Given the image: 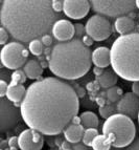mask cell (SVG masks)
I'll return each mask as SVG.
<instances>
[{
	"label": "cell",
	"instance_id": "52a82bcc",
	"mask_svg": "<svg viewBox=\"0 0 139 150\" xmlns=\"http://www.w3.org/2000/svg\"><path fill=\"white\" fill-rule=\"evenodd\" d=\"M29 50L22 43L13 41L5 44L0 53V60L5 68L17 70L27 62Z\"/></svg>",
	"mask_w": 139,
	"mask_h": 150
},
{
	"label": "cell",
	"instance_id": "d6a6232c",
	"mask_svg": "<svg viewBox=\"0 0 139 150\" xmlns=\"http://www.w3.org/2000/svg\"><path fill=\"white\" fill-rule=\"evenodd\" d=\"M127 150H139V138L134 140L128 146Z\"/></svg>",
	"mask_w": 139,
	"mask_h": 150
},
{
	"label": "cell",
	"instance_id": "484cf974",
	"mask_svg": "<svg viewBox=\"0 0 139 150\" xmlns=\"http://www.w3.org/2000/svg\"><path fill=\"white\" fill-rule=\"evenodd\" d=\"M116 109V106L113 105H104L98 108V112L100 117L104 119H108L109 117L114 115V111Z\"/></svg>",
	"mask_w": 139,
	"mask_h": 150
},
{
	"label": "cell",
	"instance_id": "2e32d148",
	"mask_svg": "<svg viewBox=\"0 0 139 150\" xmlns=\"http://www.w3.org/2000/svg\"><path fill=\"white\" fill-rule=\"evenodd\" d=\"M26 89L23 84H15L10 83L8 93H6V99L14 104H21L26 93Z\"/></svg>",
	"mask_w": 139,
	"mask_h": 150
},
{
	"label": "cell",
	"instance_id": "ffe728a7",
	"mask_svg": "<svg viewBox=\"0 0 139 150\" xmlns=\"http://www.w3.org/2000/svg\"><path fill=\"white\" fill-rule=\"evenodd\" d=\"M81 118V124L84 126V128H97L99 124L98 117L92 111H84L79 115Z\"/></svg>",
	"mask_w": 139,
	"mask_h": 150
},
{
	"label": "cell",
	"instance_id": "d4e9b609",
	"mask_svg": "<svg viewBox=\"0 0 139 150\" xmlns=\"http://www.w3.org/2000/svg\"><path fill=\"white\" fill-rule=\"evenodd\" d=\"M26 75H25L24 70L17 69L14 70V73L11 75V83H15V84H23L26 82Z\"/></svg>",
	"mask_w": 139,
	"mask_h": 150
},
{
	"label": "cell",
	"instance_id": "83f0119b",
	"mask_svg": "<svg viewBox=\"0 0 139 150\" xmlns=\"http://www.w3.org/2000/svg\"><path fill=\"white\" fill-rule=\"evenodd\" d=\"M8 30H5L3 26H1L0 28V44L3 45L4 46L5 44H8Z\"/></svg>",
	"mask_w": 139,
	"mask_h": 150
},
{
	"label": "cell",
	"instance_id": "74e56055",
	"mask_svg": "<svg viewBox=\"0 0 139 150\" xmlns=\"http://www.w3.org/2000/svg\"><path fill=\"white\" fill-rule=\"evenodd\" d=\"M97 103H98L100 106H104V104H105L104 99H102V98H98V99H97Z\"/></svg>",
	"mask_w": 139,
	"mask_h": 150
},
{
	"label": "cell",
	"instance_id": "3957f363",
	"mask_svg": "<svg viewBox=\"0 0 139 150\" xmlns=\"http://www.w3.org/2000/svg\"><path fill=\"white\" fill-rule=\"evenodd\" d=\"M92 53L81 39L58 42L48 56V67L55 77L64 80H77L90 70Z\"/></svg>",
	"mask_w": 139,
	"mask_h": 150
},
{
	"label": "cell",
	"instance_id": "ab89813d",
	"mask_svg": "<svg viewBox=\"0 0 139 150\" xmlns=\"http://www.w3.org/2000/svg\"><path fill=\"white\" fill-rule=\"evenodd\" d=\"M137 120H138V124H139V112H138V117H137Z\"/></svg>",
	"mask_w": 139,
	"mask_h": 150
},
{
	"label": "cell",
	"instance_id": "4dcf8cb0",
	"mask_svg": "<svg viewBox=\"0 0 139 150\" xmlns=\"http://www.w3.org/2000/svg\"><path fill=\"white\" fill-rule=\"evenodd\" d=\"M8 89V83L5 82L4 80H0V97H1V98L6 97Z\"/></svg>",
	"mask_w": 139,
	"mask_h": 150
},
{
	"label": "cell",
	"instance_id": "9c48e42d",
	"mask_svg": "<svg viewBox=\"0 0 139 150\" xmlns=\"http://www.w3.org/2000/svg\"><path fill=\"white\" fill-rule=\"evenodd\" d=\"M21 111L14 105V103L8 101L5 98H1L0 100V130L1 132H5L12 129L20 121Z\"/></svg>",
	"mask_w": 139,
	"mask_h": 150
},
{
	"label": "cell",
	"instance_id": "30bf717a",
	"mask_svg": "<svg viewBox=\"0 0 139 150\" xmlns=\"http://www.w3.org/2000/svg\"><path fill=\"white\" fill-rule=\"evenodd\" d=\"M18 146L21 150H42L44 139L42 133L35 129H25L18 137Z\"/></svg>",
	"mask_w": 139,
	"mask_h": 150
},
{
	"label": "cell",
	"instance_id": "e575fe53",
	"mask_svg": "<svg viewBox=\"0 0 139 150\" xmlns=\"http://www.w3.org/2000/svg\"><path fill=\"white\" fill-rule=\"evenodd\" d=\"M74 90H75V93H77V97L79 98H83L85 96V89L84 88H82V87H79V86H74Z\"/></svg>",
	"mask_w": 139,
	"mask_h": 150
},
{
	"label": "cell",
	"instance_id": "603a6c76",
	"mask_svg": "<svg viewBox=\"0 0 139 150\" xmlns=\"http://www.w3.org/2000/svg\"><path fill=\"white\" fill-rule=\"evenodd\" d=\"M98 134L99 133H98L97 128H88V129H86L84 132V135H83V140H82L83 144H84L85 146H90V147H91L93 140H94Z\"/></svg>",
	"mask_w": 139,
	"mask_h": 150
},
{
	"label": "cell",
	"instance_id": "ba28073f",
	"mask_svg": "<svg viewBox=\"0 0 139 150\" xmlns=\"http://www.w3.org/2000/svg\"><path fill=\"white\" fill-rule=\"evenodd\" d=\"M86 35L91 37L94 41L100 42L111 36L112 25L107 18L100 15H93L85 24Z\"/></svg>",
	"mask_w": 139,
	"mask_h": 150
},
{
	"label": "cell",
	"instance_id": "9a60e30c",
	"mask_svg": "<svg viewBox=\"0 0 139 150\" xmlns=\"http://www.w3.org/2000/svg\"><path fill=\"white\" fill-rule=\"evenodd\" d=\"M85 129L82 124H72L70 123L67 127L65 128L63 131L65 140L70 144H79L83 140V135H84Z\"/></svg>",
	"mask_w": 139,
	"mask_h": 150
},
{
	"label": "cell",
	"instance_id": "6da1fadb",
	"mask_svg": "<svg viewBox=\"0 0 139 150\" xmlns=\"http://www.w3.org/2000/svg\"><path fill=\"white\" fill-rule=\"evenodd\" d=\"M79 99L67 82L55 77L44 78L27 87L20 104L21 117L30 129L45 135H57L77 115Z\"/></svg>",
	"mask_w": 139,
	"mask_h": 150
},
{
	"label": "cell",
	"instance_id": "cb8c5ba5",
	"mask_svg": "<svg viewBox=\"0 0 139 150\" xmlns=\"http://www.w3.org/2000/svg\"><path fill=\"white\" fill-rule=\"evenodd\" d=\"M28 50L29 53L32 54L34 56H40L42 55L44 52V47H43V43L41 42L40 39H36L32 40V42L28 43Z\"/></svg>",
	"mask_w": 139,
	"mask_h": 150
},
{
	"label": "cell",
	"instance_id": "8d00e7d4",
	"mask_svg": "<svg viewBox=\"0 0 139 150\" xmlns=\"http://www.w3.org/2000/svg\"><path fill=\"white\" fill-rule=\"evenodd\" d=\"M71 123L72 124H77V125H79V124H81V118L77 115V117H74V118L72 119Z\"/></svg>",
	"mask_w": 139,
	"mask_h": 150
},
{
	"label": "cell",
	"instance_id": "e0dca14e",
	"mask_svg": "<svg viewBox=\"0 0 139 150\" xmlns=\"http://www.w3.org/2000/svg\"><path fill=\"white\" fill-rule=\"evenodd\" d=\"M114 28L120 36L131 34L135 28V21L129 16H122L115 19Z\"/></svg>",
	"mask_w": 139,
	"mask_h": 150
},
{
	"label": "cell",
	"instance_id": "1f68e13d",
	"mask_svg": "<svg viewBox=\"0 0 139 150\" xmlns=\"http://www.w3.org/2000/svg\"><path fill=\"white\" fill-rule=\"evenodd\" d=\"M93 41H94V40H93L91 37H89L88 35H85L84 37L82 38V42L84 43L87 47H89V46H91V45L93 44Z\"/></svg>",
	"mask_w": 139,
	"mask_h": 150
},
{
	"label": "cell",
	"instance_id": "f1b7e54d",
	"mask_svg": "<svg viewBox=\"0 0 139 150\" xmlns=\"http://www.w3.org/2000/svg\"><path fill=\"white\" fill-rule=\"evenodd\" d=\"M52 10L55 13H60L63 11V1L61 0H52L51 1Z\"/></svg>",
	"mask_w": 139,
	"mask_h": 150
},
{
	"label": "cell",
	"instance_id": "277c9868",
	"mask_svg": "<svg viewBox=\"0 0 139 150\" xmlns=\"http://www.w3.org/2000/svg\"><path fill=\"white\" fill-rule=\"evenodd\" d=\"M112 69L124 80L139 81V33L119 36L110 48Z\"/></svg>",
	"mask_w": 139,
	"mask_h": 150
},
{
	"label": "cell",
	"instance_id": "44dd1931",
	"mask_svg": "<svg viewBox=\"0 0 139 150\" xmlns=\"http://www.w3.org/2000/svg\"><path fill=\"white\" fill-rule=\"evenodd\" d=\"M111 142L105 134H98L92 142V149L93 150H110L111 149Z\"/></svg>",
	"mask_w": 139,
	"mask_h": 150
},
{
	"label": "cell",
	"instance_id": "836d02e7",
	"mask_svg": "<svg viewBox=\"0 0 139 150\" xmlns=\"http://www.w3.org/2000/svg\"><path fill=\"white\" fill-rule=\"evenodd\" d=\"M132 93L136 95L137 97H139V81H136V82H133L132 84Z\"/></svg>",
	"mask_w": 139,
	"mask_h": 150
},
{
	"label": "cell",
	"instance_id": "7402d4cb",
	"mask_svg": "<svg viewBox=\"0 0 139 150\" xmlns=\"http://www.w3.org/2000/svg\"><path fill=\"white\" fill-rule=\"evenodd\" d=\"M106 96H107V99L110 101L111 103H115L118 102L121 97L124 96L122 93V89L118 86H113V87H110L107 89L106 91Z\"/></svg>",
	"mask_w": 139,
	"mask_h": 150
},
{
	"label": "cell",
	"instance_id": "5b68a950",
	"mask_svg": "<svg viewBox=\"0 0 139 150\" xmlns=\"http://www.w3.org/2000/svg\"><path fill=\"white\" fill-rule=\"evenodd\" d=\"M102 134L109 139L113 147H128L135 139L136 127L131 118L121 113H114L102 124Z\"/></svg>",
	"mask_w": 139,
	"mask_h": 150
},
{
	"label": "cell",
	"instance_id": "f35d334b",
	"mask_svg": "<svg viewBox=\"0 0 139 150\" xmlns=\"http://www.w3.org/2000/svg\"><path fill=\"white\" fill-rule=\"evenodd\" d=\"M135 2H136V8H139V0H136Z\"/></svg>",
	"mask_w": 139,
	"mask_h": 150
},
{
	"label": "cell",
	"instance_id": "d590c367",
	"mask_svg": "<svg viewBox=\"0 0 139 150\" xmlns=\"http://www.w3.org/2000/svg\"><path fill=\"white\" fill-rule=\"evenodd\" d=\"M105 70L104 68H100V67H97V66H95L94 68H93V74H94L96 77H99V76L102 75V73H104Z\"/></svg>",
	"mask_w": 139,
	"mask_h": 150
},
{
	"label": "cell",
	"instance_id": "7a4b0ae2",
	"mask_svg": "<svg viewBox=\"0 0 139 150\" xmlns=\"http://www.w3.org/2000/svg\"><path fill=\"white\" fill-rule=\"evenodd\" d=\"M57 21L49 0H3L1 26L15 40L32 42L48 34Z\"/></svg>",
	"mask_w": 139,
	"mask_h": 150
},
{
	"label": "cell",
	"instance_id": "f546056e",
	"mask_svg": "<svg viewBox=\"0 0 139 150\" xmlns=\"http://www.w3.org/2000/svg\"><path fill=\"white\" fill-rule=\"evenodd\" d=\"M40 40L43 43V45H45V46H50V45L52 44V42H53V38H52V36L49 35V34H46V35H44L43 37L40 38Z\"/></svg>",
	"mask_w": 139,
	"mask_h": 150
},
{
	"label": "cell",
	"instance_id": "ac0fdd59",
	"mask_svg": "<svg viewBox=\"0 0 139 150\" xmlns=\"http://www.w3.org/2000/svg\"><path fill=\"white\" fill-rule=\"evenodd\" d=\"M25 75L30 80H37L43 75V67L37 60H28L23 66Z\"/></svg>",
	"mask_w": 139,
	"mask_h": 150
},
{
	"label": "cell",
	"instance_id": "4fadbf2b",
	"mask_svg": "<svg viewBox=\"0 0 139 150\" xmlns=\"http://www.w3.org/2000/svg\"><path fill=\"white\" fill-rule=\"evenodd\" d=\"M52 36L59 42H67L73 39L74 36V24L66 19L57 20L52 26Z\"/></svg>",
	"mask_w": 139,
	"mask_h": 150
},
{
	"label": "cell",
	"instance_id": "7c38bea8",
	"mask_svg": "<svg viewBox=\"0 0 139 150\" xmlns=\"http://www.w3.org/2000/svg\"><path fill=\"white\" fill-rule=\"evenodd\" d=\"M116 110L118 113L127 115L132 120L137 118L139 112V97L133 93H127L117 102Z\"/></svg>",
	"mask_w": 139,
	"mask_h": 150
},
{
	"label": "cell",
	"instance_id": "8992f818",
	"mask_svg": "<svg viewBox=\"0 0 139 150\" xmlns=\"http://www.w3.org/2000/svg\"><path fill=\"white\" fill-rule=\"evenodd\" d=\"M90 4L96 15L110 18L122 17L136 8V2L133 0H93Z\"/></svg>",
	"mask_w": 139,
	"mask_h": 150
},
{
	"label": "cell",
	"instance_id": "d6986e66",
	"mask_svg": "<svg viewBox=\"0 0 139 150\" xmlns=\"http://www.w3.org/2000/svg\"><path fill=\"white\" fill-rule=\"evenodd\" d=\"M118 80V76L113 69H106L102 75L97 77V83L102 88H110L115 86Z\"/></svg>",
	"mask_w": 139,
	"mask_h": 150
},
{
	"label": "cell",
	"instance_id": "5bb4252c",
	"mask_svg": "<svg viewBox=\"0 0 139 150\" xmlns=\"http://www.w3.org/2000/svg\"><path fill=\"white\" fill-rule=\"evenodd\" d=\"M92 63L100 68H106L111 65L110 50L106 46L96 47L92 52Z\"/></svg>",
	"mask_w": 139,
	"mask_h": 150
},
{
	"label": "cell",
	"instance_id": "4316f807",
	"mask_svg": "<svg viewBox=\"0 0 139 150\" xmlns=\"http://www.w3.org/2000/svg\"><path fill=\"white\" fill-rule=\"evenodd\" d=\"M86 34V26L82 23H75L74 24V35L77 39L83 38Z\"/></svg>",
	"mask_w": 139,
	"mask_h": 150
},
{
	"label": "cell",
	"instance_id": "8fae6325",
	"mask_svg": "<svg viewBox=\"0 0 139 150\" xmlns=\"http://www.w3.org/2000/svg\"><path fill=\"white\" fill-rule=\"evenodd\" d=\"M91 4L87 0H64L63 12L70 19H83L88 15Z\"/></svg>",
	"mask_w": 139,
	"mask_h": 150
}]
</instances>
